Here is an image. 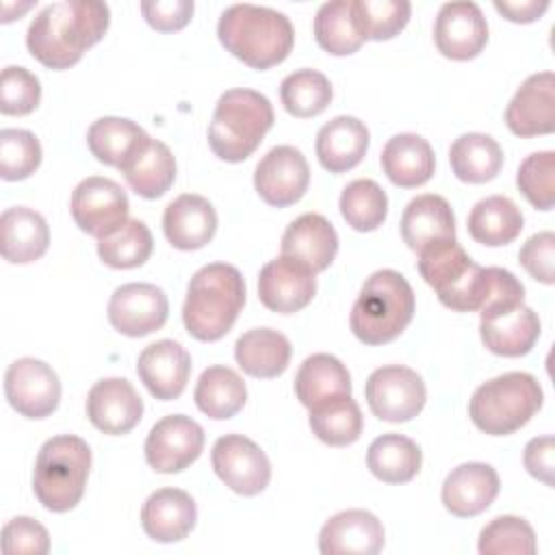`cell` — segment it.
Returning <instances> with one entry per match:
<instances>
[{"label":"cell","mask_w":555,"mask_h":555,"mask_svg":"<svg viewBox=\"0 0 555 555\" xmlns=\"http://www.w3.org/2000/svg\"><path fill=\"white\" fill-rule=\"evenodd\" d=\"M111 9L98 0H61L43 7L30 22L26 46L50 69H69L108 30Z\"/></svg>","instance_id":"obj_1"},{"label":"cell","mask_w":555,"mask_h":555,"mask_svg":"<svg viewBox=\"0 0 555 555\" xmlns=\"http://www.w3.org/2000/svg\"><path fill=\"white\" fill-rule=\"evenodd\" d=\"M217 37L232 56L254 69L282 63L295 43L293 24L284 13L247 2L232 4L221 13Z\"/></svg>","instance_id":"obj_2"},{"label":"cell","mask_w":555,"mask_h":555,"mask_svg":"<svg viewBox=\"0 0 555 555\" xmlns=\"http://www.w3.org/2000/svg\"><path fill=\"white\" fill-rule=\"evenodd\" d=\"M245 306V280L234 264L212 262L195 271L186 286L182 321L186 332L212 343L223 338Z\"/></svg>","instance_id":"obj_3"},{"label":"cell","mask_w":555,"mask_h":555,"mask_svg":"<svg viewBox=\"0 0 555 555\" xmlns=\"http://www.w3.org/2000/svg\"><path fill=\"white\" fill-rule=\"evenodd\" d=\"M414 291L395 269L371 273L353 301L349 327L364 345L392 343L414 317Z\"/></svg>","instance_id":"obj_4"},{"label":"cell","mask_w":555,"mask_h":555,"mask_svg":"<svg viewBox=\"0 0 555 555\" xmlns=\"http://www.w3.org/2000/svg\"><path fill=\"white\" fill-rule=\"evenodd\" d=\"M273 106L267 95L254 89H228L217 100L208 145L217 158L241 163L249 158L273 126Z\"/></svg>","instance_id":"obj_5"},{"label":"cell","mask_w":555,"mask_h":555,"mask_svg":"<svg viewBox=\"0 0 555 555\" xmlns=\"http://www.w3.org/2000/svg\"><path fill=\"white\" fill-rule=\"evenodd\" d=\"M91 468L89 444L74 434L48 438L35 460L33 492L37 501L56 514L74 509L87 486Z\"/></svg>","instance_id":"obj_6"},{"label":"cell","mask_w":555,"mask_h":555,"mask_svg":"<svg viewBox=\"0 0 555 555\" xmlns=\"http://www.w3.org/2000/svg\"><path fill=\"white\" fill-rule=\"evenodd\" d=\"M542 401L540 382L531 373L512 371L477 386L468 401V416L483 434L507 436L525 427Z\"/></svg>","instance_id":"obj_7"},{"label":"cell","mask_w":555,"mask_h":555,"mask_svg":"<svg viewBox=\"0 0 555 555\" xmlns=\"http://www.w3.org/2000/svg\"><path fill=\"white\" fill-rule=\"evenodd\" d=\"M416 267L442 306L455 312H479L488 293V267H479L455 238L421 249Z\"/></svg>","instance_id":"obj_8"},{"label":"cell","mask_w":555,"mask_h":555,"mask_svg":"<svg viewBox=\"0 0 555 555\" xmlns=\"http://www.w3.org/2000/svg\"><path fill=\"white\" fill-rule=\"evenodd\" d=\"M364 397L377 418L388 423H405L423 410L427 390L416 371L401 364H388L369 375Z\"/></svg>","instance_id":"obj_9"},{"label":"cell","mask_w":555,"mask_h":555,"mask_svg":"<svg viewBox=\"0 0 555 555\" xmlns=\"http://www.w3.org/2000/svg\"><path fill=\"white\" fill-rule=\"evenodd\" d=\"M69 210L82 232L104 238L128 221L130 204L126 191L115 180L89 176L72 191Z\"/></svg>","instance_id":"obj_10"},{"label":"cell","mask_w":555,"mask_h":555,"mask_svg":"<svg viewBox=\"0 0 555 555\" xmlns=\"http://www.w3.org/2000/svg\"><path fill=\"white\" fill-rule=\"evenodd\" d=\"M210 462L217 477L241 496H256L271 481V462L267 453L251 438L241 434L217 438Z\"/></svg>","instance_id":"obj_11"},{"label":"cell","mask_w":555,"mask_h":555,"mask_svg":"<svg viewBox=\"0 0 555 555\" xmlns=\"http://www.w3.org/2000/svg\"><path fill=\"white\" fill-rule=\"evenodd\" d=\"M4 395L17 414L46 418L59 408L61 382L50 364L26 356L9 364L4 373Z\"/></svg>","instance_id":"obj_12"},{"label":"cell","mask_w":555,"mask_h":555,"mask_svg":"<svg viewBox=\"0 0 555 555\" xmlns=\"http://www.w3.org/2000/svg\"><path fill=\"white\" fill-rule=\"evenodd\" d=\"M204 449V429L186 414H169L154 423L145 438V460L156 473H180L189 468Z\"/></svg>","instance_id":"obj_13"},{"label":"cell","mask_w":555,"mask_h":555,"mask_svg":"<svg viewBox=\"0 0 555 555\" xmlns=\"http://www.w3.org/2000/svg\"><path fill=\"white\" fill-rule=\"evenodd\" d=\"M169 317V299L165 291L147 282L121 284L108 299L111 325L130 338L147 336L165 325Z\"/></svg>","instance_id":"obj_14"},{"label":"cell","mask_w":555,"mask_h":555,"mask_svg":"<svg viewBox=\"0 0 555 555\" xmlns=\"http://www.w3.org/2000/svg\"><path fill=\"white\" fill-rule=\"evenodd\" d=\"M310 182V167L306 156L293 145L271 147L254 171V189L262 202L275 208L299 202Z\"/></svg>","instance_id":"obj_15"},{"label":"cell","mask_w":555,"mask_h":555,"mask_svg":"<svg viewBox=\"0 0 555 555\" xmlns=\"http://www.w3.org/2000/svg\"><path fill=\"white\" fill-rule=\"evenodd\" d=\"M317 293V273L291 256L269 260L258 275V299L278 314H293L306 308Z\"/></svg>","instance_id":"obj_16"},{"label":"cell","mask_w":555,"mask_h":555,"mask_svg":"<svg viewBox=\"0 0 555 555\" xmlns=\"http://www.w3.org/2000/svg\"><path fill=\"white\" fill-rule=\"evenodd\" d=\"M479 334L488 351L503 358L527 356L540 338V319L525 304H507L479 312Z\"/></svg>","instance_id":"obj_17"},{"label":"cell","mask_w":555,"mask_h":555,"mask_svg":"<svg viewBox=\"0 0 555 555\" xmlns=\"http://www.w3.org/2000/svg\"><path fill=\"white\" fill-rule=\"evenodd\" d=\"M434 41L447 59H475L488 43V24L481 9L470 0L444 2L434 22Z\"/></svg>","instance_id":"obj_18"},{"label":"cell","mask_w":555,"mask_h":555,"mask_svg":"<svg viewBox=\"0 0 555 555\" xmlns=\"http://www.w3.org/2000/svg\"><path fill=\"white\" fill-rule=\"evenodd\" d=\"M87 418L108 436L132 431L143 416V399L124 377H104L87 395Z\"/></svg>","instance_id":"obj_19"},{"label":"cell","mask_w":555,"mask_h":555,"mask_svg":"<svg viewBox=\"0 0 555 555\" xmlns=\"http://www.w3.org/2000/svg\"><path fill=\"white\" fill-rule=\"evenodd\" d=\"M505 124L516 137L551 134L555 130V74H531L505 108Z\"/></svg>","instance_id":"obj_20"},{"label":"cell","mask_w":555,"mask_h":555,"mask_svg":"<svg viewBox=\"0 0 555 555\" xmlns=\"http://www.w3.org/2000/svg\"><path fill=\"white\" fill-rule=\"evenodd\" d=\"M137 373L152 397L171 401L178 399L186 388L191 375V356L180 343L163 338L147 345L139 353Z\"/></svg>","instance_id":"obj_21"},{"label":"cell","mask_w":555,"mask_h":555,"mask_svg":"<svg viewBox=\"0 0 555 555\" xmlns=\"http://www.w3.org/2000/svg\"><path fill=\"white\" fill-rule=\"evenodd\" d=\"M499 473L486 462H464L455 466L442 483V505L457 518L486 512L499 494Z\"/></svg>","instance_id":"obj_22"},{"label":"cell","mask_w":555,"mask_h":555,"mask_svg":"<svg viewBox=\"0 0 555 555\" xmlns=\"http://www.w3.org/2000/svg\"><path fill=\"white\" fill-rule=\"evenodd\" d=\"M384 548V525L366 509L334 514L319 531L323 555H375Z\"/></svg>","instance_id":"obj_23"},{"label":"cell","mask_w":555,"mask_h":555,"mask_svg":"<svg viewBox=\"0 0 555 555\" xmlns=\"http://www.w3.org/2000/svg\"><path fill=\"white\" fill-rule=\"evenodd\" d=\"M197 520L193 496L180 488H160L152 492L141 507V527L154 542L184 540Z\"/></svg>","instance_id":"obj_24"},{"label":"cell","mask_w":555,"mask_h":555,"mask_svg":"<svg viewBox=\"0 0 555 555\" xmlns=\"http://www.w3.org/2000/svg\"><path fill=\"white\" fill-rule=\"evenodd\" d=\"M163 232L176 249H202L212 241L217 232V212L212 204L202 195H178L167 204L163 212Z\"/></svg>","instance_id":"obj_25"},{"label":"cell","mask_w":555,"mask_h":555,"mask_svg":"<svg viewBox=\"0 0 555 555\" xmlns=\"http://www.w3.org/2000/svg\"><path fill=\"white\" fill-rule=\"evenodd\" d=\"M119 171L139 197L158 199L176 180V158L169 145L147 134L121 163Z\"/></svg>","instance_id":"obj_26"},{"label":"cell","mask_w":555,"mask_h":555,"mask_svg":"<svg viewBox=\"0 0 555 555\" xmlns=\"http://www.w3.org/2000/svg\"><path fill=\"white\" fill-rule=\"evenodd\" d=\"M338 251L334 225L319 212H304L288 223L282 236V256L308 264L314 273L325 271Z\"/></svg>","instance_id":"obj_27"},{"label":"cell","mask_w":555,"mask_h":555,"mask_svg":"<svg viewBox=\"0 0 555 555\" xmlns=\"http://www.w3.org/2000/svg\"><path fill=\"white\" fill-rule=\"evenodd\" d=\"M369 128L351 115H338L321 126L317 132V158L330 173H345L353 169L369 150Z\"/></svg>","instance_id":"obj_28"},{"label":"cell","mask_w":555,"mask_h":555,"mask_svg":"<svg viewBox=\"0 0 555 555\" xmlns=\"http://www.w3.org/2000/svg\"><path fill=\"white\" fill-rule=\"evenodd\" d=\"M401 238L412 251L455 238V215L442 195L425 193L408 202L401 215Z\"/></svg>","instance_id":"obj_29"},{"label":"cell","mask_w":555,"mask_h":555,"mask_svg":"<svg viewBox=\"0 0 555 555\" xmlns=\"http://www.w3.org/2000/svg\"><path fill=\"white\" fill-rule=\"evenodd\" d=\"M2 258L13 264L39 260L50 245V228L37 210L28 206H11L0 217Z\"/></svg>","instance_id":"obj_30"},{"label":"cell","mask_w":555,"mask_h":555,"mask_svg":"<svg viewBox=\"0 0 555 555\" xmlns=\"http://www.w3.org/2000/svg\"><path fill=\"white\" fill-rule=\"evenodd\" d=\"M436 158L427 139L414 132H401L386 141L382 150V169L388 180L401 189L425 184L434 176Z\"/></svg>","instance_id":"obj_31"},{"label":"cell","mask_w":555,"mask_h":555,"mask_svg":"<svg viewBox=\"0 0 555 555\" xmlns=\"http://www.w3.org/2000/svg\"><path fill=\"white\" fill-rule=\"evenodd\" d=\"M234 358L247 375L271 379L288 369L291 343L278 330L254 327L238 336L234 345Z\"/></svg>","instance_id":"obj_32"},{"label":"cell","mask_w":555,"mask_h":555,"mask_svg":"<svg viewBox=\"0 0 555 555\" xmlns=\"http://www.w3.org/2000/svg\"><path fill=\"white\" fill-rule=\"evenodd\" d=\"M295 395L310 410L330 397L351 395V375L336 356L312 353L295 375Z\"/></svg>","instance_id":"obj_33"},{"label":"cell","mask_w":555,"mask_h":555,"mask_svg":"<svg viewBox=\"0 0 555 555\" xmlns=\"http://www.w3.org/2000/svg\"><path fill=\"white\" fill-rule=\"evenodd\" d=\"M423 464L421 447L403 434H382L366 451L369 470L384 483L412 481Z\"/></svg>","instance_id":"obj_34"},{"label":"cell","mask_w":555,"mask_h":555,"mask_svg":"<svg viewBox=\"0 0 555 555\" xmlns=\"http://www.w3.org/2000/svg\"><path fill=\"white\" fill-rule=\"evenodd\" d=\"M522 212L505 195H490L479 199L468 215V234L488 247L512 243L522 232Z\"/></svg>","instance_id":"obj_35"},{"label":"cell","mask_w":555,"mask_h":555,"mask_svg":"<svg viewBox=\"0 0 555 555\" xmlns=\"http://www.w3.org/2000/svg\"><path fill=\"white\" fill-rule=\"evenodd\" d=\"M193 399L199 412H204L208 418L223 421L243 410L247 401V388L234 369L217 364L202 371Z\"/></svg>","instance_id":"obj_36"},{"label":"cell","mask_w":555,"mask_h":555,"mask_svg":"<svg viewBox=\"0 0 555 555\" xmlns=\"http://www.w3.org/2000/svg\"><path fill=\"white\" fill-rule=\"evenodd\" d=\"M449 163L457 180L468 184H483L496 178L501 171L503 150L490 134L466 132L451 143Z\"/></svg>","instance_id":"obj_37"},{"label":"cell","mask_w":555,"mask_h":555,"mask_svg":"<svg viewBox=\"0 0 555 555\" xmlns=\"http://www.w3.org/2000/svg\"><path fill=\"white\" fill-rule=\"evenodd\" d=\"M308 425L321 442L330 447H347L360 438L364 418L351 395H336L310 408Z\"/></svg>","instance_id":"obj_38"},{"label":"cell","mask_w":555,"mask_h":555,"mask_svg":"<svg viewBox=\"0 0 555 555\" xmlns=\"http://www.w3.org/2000/svg\"><path fill=\"white\" fill-rule=\"evenodd\" d=\"M147 137V132L126 117H100L87 130V145L91 154L111 167H121V163L132 154V150Z\"/></svg>","instance_id":"obj_39"},{"label":"cell","mask_w":555,"mask_h":555,"mask_svg":"<svg viewBox=\"0 0 555 555\" xmlns=\"http://www.w3.org/2000/svg\"><path fill=\"white\" fill-rule=\"evenodd\" d=\"M312 28L317 43L334 56L353 54L364 43V37L353 22L351 0H332L321 4Z\"/></svg>","instance_id":"obj_40"},{"label":"cell","mask_w":555,"mask_h":555,"mask_svg":"<svg viewBox=\"0 0 555 555\" xmlns=\"http://www.w3.org/2000/svg\"><path fill=\"white\" fill-rule=\"evenodd\" d=\"M154 249L150 228L141 219H128L113 234L98 238V256L111 269L141 267Z\"/></svg>","instance_id":"obj_41"},{"label":"cell","mask_w":555,"mask_h":555,"mask_svg":"<svg viewBox=\"0 0 555 555\" xmlns=\"http://www.w3.org/2000/svg\"><path fill=\"white\" fill-rule=\"evenodd\" d=\"M332 82L317 69H297L280 85V100L293 117L321 115L332 102Z\"/></svg>","instance_id":"obj_42"},{"label":"cell","mask_w":555,"mask_h":555,"mask_svg":"<svg viewBox=\"0 0 555 555\" xmlns=\"http://www.w3.org/2000/svg\"><path fill=\"white\" fill-rule=\"evenodd\" d=\"M340 215L358 232L377 230L388 215L386 191L371 178L349 182L340 193Z\"/></svg>","instance_id":"obj_43"},{"label":"cell","mask_w":555,"mask_h":555,"mask_svg":"<svg viewBox=\"0 0 555 555\" xmlns=\"http://www.w3.org/2000/svg\"><path fill=\"white\" fill-rule=\"evenodd\" d=\"M410 11L408 0H351L353 22L364 41H386L399 35L410 20Z\"/></svg>","instance_id":"obj_44"},{"label":"cell","mask_w":555,"mask_h":555,"mask_svg":"<svg viewBox=\"0 0 555 555\" xmlns=\"http://www.w3.org/2000/svg\"><path fill=\"white\" fill-rule=\"evenodd\" d=\"M477 551L481 555H533L538 542L533 527L525 518L503 514L481 529Z\"/></svg>","instance_id":"obj_45"},{"label":"cell","mask_w":555,"mask_h":555,"mask_svg":"<svg viewBox=\"0 0 555 555\" xmlns=\"http://www.w3.org/2000/svg\"><path fill=\"white\" fill-rule=\"evenodd\" d=\"M41 165V143L30 130H0V176L7 182L24 180Z\"/></svg>","instance_id":"obj_46"},{"label":"cell","mask_w":555,"mask_h":555,"mask_svg":"<svg viewBox=\"0 0 555 555\" xmlns=\"http://www.w3.org/2000/svg\"><path fill=\"white\" fill-rule=\"evenodd\" d=\"M516 186L533 208L551 210L555 206V152L529 154L518 167Z\"/></svg>","instance_id":"obj_47"},{"label":"cell","mask_w":555,"mask_h":555,"mask_svg":"<svg viewBox=\"0 0 555 555\" xmlns=\"http://www.w3.org/2000/svg\"><path fill=\"white\" fill-rule=\"evenodd\" d=\"M41 82L39 78L20 65H9L0 76V113L2 115H28L39 106Z\"/></svg>","instance_id":"obj_48"},{"label":"cell","mask_w":555,"mask_h":555,"mask_svg":"<svg viewBox=\"0 0 555 555\" xmlns=\"http://www.w3.org/2000/svg\"><path fill=\"white\" fill-rule=\"evenodd\" d=\"M2 548L7 555H46L50 551L48 529L28 516H15L2 527Z\"/></svg>","instance_id":"obj_49"},{"label":"cell","mask_w":555,"mask_h":555,"mask_svg":"<svg viewBox=\"0 0 555 555\" xmlns=\"http://www.w3.org/2000/svg\"><path fill=\"white\" fill-rule=\"evenodd\" d=\"M518 262L535 282L551 286L555 282V234L546 230L529 236L518 251Z\"/></svg>","instance_id":"obj_50"},{"label":"cell","mask_w":555,"mask_h":555,"mask_svg":"<svg viewBox=\"0 0 555 555\" xmlns=\"http://www.w3.org/2000/svg\"><path fill=\"white\" fill-rule=\"evenodd\" d=\"M193 0H154L141 2V13L145 22L160 33L182 30L193 15Z\"/></svg>","instance_id":"obj_51"},{"label":"cell","mask_w":555,"mask_h":555,"mask_svg":"<svg viewBox=\"0 0 555 555\" xmlns=\"http://www.w3.org/2000/svg\"><path fill=\"white\" fill-rule=\"evenodd\" d=\"M525 468L531 477L540 479L546 486H553V470H555V440L553 436H538L531 438L522 453Z\"/></svg>","instance_id":"obj_52"},{"label":"cell","mask_w":555,"mask_h":555,"mask_svg":"<svg viewBox=\"0 0 555 555\" xmlns=\"http://www.w3.org/2000/svg\"><path fill=\"white\" fill-rule=\"evenodd\" d=\"M494 9L509 22L529 24L544 15L548 0H494Z\"/></svg>","instance_id":"obj_53"}]
</instances>
